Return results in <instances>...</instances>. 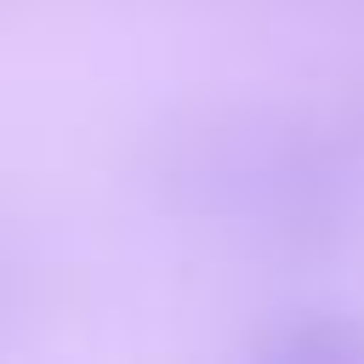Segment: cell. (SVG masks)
<instances>
[{
	"mask_svg": "<svg viewBox=\"0 0 364 364\" xmlns=\"http://www.w3.org/2000/svg\"><path fill=\"white\" fill-rule=\"evenodd\" d=\"M256 353L273 364H364V324L347 313H290L256 341Z\"/></svg>",
	"mask_w": 364,
	"mask_h": 364,
	"instance_id": "obj_1",
	"label": "cell"
}]
</instances>
